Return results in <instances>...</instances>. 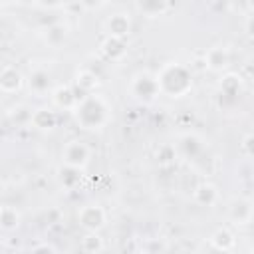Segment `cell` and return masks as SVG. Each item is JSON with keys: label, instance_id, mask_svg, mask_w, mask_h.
<instances>
[{"label": "cell", "instance_id": "22", "mask_svg": "<svg viewBox=\"0 0 254 254\" xmlns=\"http://www.w3.org/2000/svg\"><path fill=\"white\" fill-rule=\"evenodd\" d=\"M64 38H65V30H64L62 26H52V28L48 30V36H46V40H48L52 46H58Z\"/></svg>", "mask_w": 254, "mask_h": 254}, {"label": "cell", "instance_id": "8", "mask_svg": "<svg viewBox=\"0 0 254 254\" xmlns=\"http://www.w3.org/2000/svg\"><path fill=\"white\" fill-rule=\"evenodd\" d=\"M0 85H2V89L8 91V93L20 89V85H22V75H20V71H18L16 67H10V65L4 67L2 73H0Z\"/></svg>", "mask_w": 254, "mask_h": 254}, {"label": "cell", "instance_id": "9", "mask_svg": "<svg viewBox=\"0 0 254 254\" xmlns=\"http://www.w3.org/2000/svg\"><path fill=\"white\" fill-rule=\"evenodd\" d=\"M107 30H109V36H117V38L127 36L129 34V20H127V16L115 14L113 18H109Z\"/></svg>", "mask_w": 254, "mask_h": 254}, {"label": "cell", "instance_id": "1", "mask_svg": "<svg viewBox=\"0 0 254 254\" xmlns=\"http://www.w3.org/2000/svg\"><path fill=\"white\" fill-rule=\"evenodd\" d=\"M157 79H159V87L165 93H169L171 97L185 95L192 85L190 71L181 64H171V65L163 67V71L157 75Z\"/></svg>", "mask_w": 254, "mask_h": 254}, {"label": "cell", "instance_id": "19", "mask_svg": "<svg viewBox=\"0 0 254 254\" xmlns=\"http://www.w3.org/2000/svg\"><path fill=\"white\" fill-rule=\"evenodd\" d=\"M238 89H240V77H236V75H226V77L222 79V93H224V95L234 97V95L238 93Z\"/></svg>", "mask_w": 254, "mask_h": 254}, {"label": "cell", "instance_id": "25", "mask_svg": "<svg viewBox=\"0 0 254 254\" xmlns=\"http://www.w3.org/2000/svg\"><path fill=\"white\" fill-rule=\"evenodd\" d=\"M85 8H97V6H101L103 4V0H79Z\"/></svg>", "mask_w": 254, "mask_h": 254}, {"label": "cell", "instance_id": "6", "mask_svg": "<svg viewBox=\"0 0 254 254\" xmlns=\"http://www.w3.org/2000/svg\"><path fill=\"white\" fill-rule=\"evenodd\" d=\"M230 218H232L236 224H246V222L252 218V204H250L246 198L234 200L232 206H230Z\"/></svg>", "mask_w": 254, "mask_h": 254}, {"label": "cell", "instance_id": "29", "mask_svg": "<svg viewBox=\"0 0 254 254\" xmlns=\"http://www.w3.org/2000/svg\"><path fill=\"white\" fill-rule=\"evenodd\" d=\"M4 2H14V0H4Z\"/></svg>", "mask_w": 254, "mask_h": 254}, {"label": "cell", "instance_id": "28", "mask_svg": "<svg viewBox=\"0 0 254 254\" xmlns=\"http://www.w3.org/2000/svg\"><path fill=\"white\" fill-rule=\"evenodd\" d=\"M248 6H250V8L254 10V0H248Z\"/></svg>", "mask_w": 254, "mask_h": 254}, {"label": "cell", "instance_id": "23", "mask_svg": "<svg viewBox=\"0 0 254 254\" xmlns=\"http://www.w3.org/2000/svg\"><path fill=\"white\" fill-rule=\"evenodd\" d=\"M173 159H175V149H173L171 145H163V147L157 151V161H159L161 165H169V163H173Z\"/></svg>", "mask_w": 254, "mask_h": 254}, {"label": "cell", "instance_id": "2", "mask_svg": "<svg viewBox=\"0 0 254 254\" xmlns=\"http://www.w3.org/2000/svg\"><path fill=\"white\" fill-rule=\"evenodd\" d=\"M105 119H107V107L101 97L87 95L77 107V121L85 129H97L105 123Z\"/></svg>", "mask_w": 254, "mask_h": 254}, {"label": "cell", "instance_id": "13", "mask_svg": "<svg viewBox=\"0 0 254 254\" xmlns=\"http://www.w3.org/2000/svg\"><path fill=\"white\" fill-rule=\"evenodd\" d=\"M0 224H2V228L4 230H14L18 224H20V214H18V210L14 208V206H2V210H0Z\"/></svg>", "mask_w": 254, "mask_h": 254}, {"label": "cell", "instance_id": "7", "mask_svg": "<svg viewBox=\"0 0 254 254\" xmlns=\"http://www.w3.org/2000/svg\"><path fill=\"white\" fill-rule=\"evenodd\" d=\"M101 52L109 58V60H119L125 56V44H123V38H117V36H109L103 40L101 44Z\"/></svg>", "mask_w": 254, "mask_h": 254}, {"label": "cell", "instance_id": "11", "mask_svg": "<svg viewBox=\"0 0 254 254\" xmlns=\"http://www.w3.org/2000/svg\"><path fill=\"white\" fill-rule=\"evenodd\" d=\"M54 99H56V103H58L60 107H65V109L73 107V105L79 101L75 89H71V87H58L56 93H54Z\"/></svg>", "mask_w": 254, "mask_h": 254}, {"label": "cell", "instance_id": "26", "mask_svg": "<svg viewBox=\"0 0 254 254\" xmlns=\"http://www.w3.org/2000/svg\"><path fill=\"white\" fill-rule=\"evenodd\" d=\"M42 250H46V252H56V248L50 246V244H40V246H34V248H32V252H42Z\"/></svg>", "mask_w": 254, "mask_h": 254}, {"label": "cell", "instance_id": "14", "mask_svg": "<svg viewBox=\"0 0 254 254\" xmlns=\"http://www.w3.org/2000/svg\"><path fill=\"white\" fill-rule=\"evenodd\" d=\"M226 64H228V54H226V50H222V48H212V50L206 54V65H208L210 69H222Z\"/></svg>", "mask_w": 254, "mask_h": 254}, {"label": "cell", "instance_id": "5", "mask_svg": "<svg viewBox=\"0 0 254 254\" xmlns=\"http://www.w3.org/2000/svg\"><path fill=\"white\" fill-rule=\"evenodd\" d=\"M159 89H161V87H159V79H157V77H151L149 73H143V75H139V77L133 81V91H135V95L145 97V99L153 97Z\"/></svg>", "mask_w": 254, "mask_h": 254}, {"label": "cell", "instance_id": "21", "mask_svg": "<svg viewBox=\"0 0 254 254\" xmlns=\"http://www.w3.org/2000/svg\"><path fill=\"white\" fill-rule=\"evenodd\" d=\"M81 248L87 250V252H99L103 248V242H101V238L97 234H87L83 238V242H81Z\"/></svg>", "mask_w": 254, "mask_h": 254}, {"label": "cell", "instance_id": "3", "mask_svg": "<svg viewBox=\"0 0 254 254\" xmlns=\"http://www.w3.org/2000/svg\"><path fill=\"white\" fill-rule=\"evenodd\" d=\"M77 220H79V224H81L85 230L95 232L97 228L103 226V222H105V212H103L97 204H87V206H83V208L77 212Z\"/></svg>", "mask_w": 254, "mask_h": 254}, {"label": "cell", "instance_id": "10", "mask_svg": "<svg viewBox=\"0 0 254 254\" xmlns=\"http://www.w3.org/2000/svg\"><path fill=\"white\" fill-rule=\"evenodd\" d=\"M216 196H218L216 189H214L212 185H208V183L196 187V190H194V198H196V202L202 204V206H210V204H214V202H216Z\"/></svg>", "mask_w": 254, "mask_h": 254}, {"label": "cell", "instance_id": "15", "mask_svg": "<svg viewBox=\"0 0 254 254\" xmlns=\"http://www.w3.org/2000/svg\"><path fill=\"white\" fill-rule=\"evenodd\" d=\"M137 2V8L143 12V14H149V16H155V14H161L167 10V4L169 0H135Z\"/></svg>", "mask_w": 254, "mask_h": 254}, {"label": "cell", "instance_id": "24", "mask_svg": "<svg viewBox=\"0 0 254 254\" xmlns=\"http://www.w3.org/2000/svg\"><path fill=\"white\" fill-rule=\"evenodd\" d=\"M244 149H246V153H248L250 157H254V135H248V137L244 139Z\"/></svg>", "mask_w": 254, "mask_h": 254}, {"label": "cell", "instance_id": "4", "mask_svg": "<svg viewBox=\"0 0 254 254\" xmlns=\"http://www.w3.org/2000/svg\"><path fill=\"white\" fill-rule=\"evenodd\" d=\"M62 157H64V161L67 163V165H73V167H83L85 163H87V159H89V149L81 143V141H69L67 145H65V149H64V153H62Z\"/></svg>", "mask_w": 254, "mask_h": 254}, {"label": "cell", "instance_id": "17", "mask_svg": "<svg viewBox=\"0 0 254 254\" xmlns=\"http://www.w3.org/2000/svg\"><path fill=\"white\" fill-rule=\"evenodd\" d=\"M30 87L34 91H46L50 87V75L48 71L44 69H36L32 75H30Z\"/></svg>", "mask_w": 254, "mask_h": 254}, {"label": "cell", "instance_id": "12", "mask_svg": "<svg viewBox=\"0 0 254 254\" xmlns=\"http://www.w3.org/2000/svg\"><path fill=\"white\" fill-rule=\"evenodd\" d=\"M32 123L38 129H52L56 125V113L52 109H38L32 113Z\"/></svg>", "mask_w": 254, "mask_h": 254}, {"label": "cell", "instance_id": "18", "mask_svg": "<svg viewBox=\"0 0 254 254\" xmlns=\"http://www.w3.org/2000/svg\"><path fill=\"white\" fill-rule=\"evenodd\" d=\"M60 179H62V183H64L65 187H73V185L79 181V171H77V167L65 163V167L60 169Z\"/></svg>", "mask_w": 254, "mask_h": 254}, {"label": "cell", "instance_id": "27", "mask_svg": "<svg viewBox=\"0 0 254 254\" xmlns=\"http://www.w3.org/2000/svg\"><path fill=\"white\" fill-rule=\"evenodd\" d=\"M246 32H248V36L254 38V16H250V18L246 20Z\"/></svg>", "mask_w": 254, "mask_h": 254}, {"label": "cell", "instance_id": "16", "mask_svg": "<svg viewBox=\"0 0 254 254\" xmlns=\"http://www.w3.org/2000/svg\"><path fill=\"white\" fill-rule=\"evenodd\" d=\"M212 244L218 248V250H230L234 246V236L228 228H218L214 234H212Z\"/></svg>", "mask_w": 254, "mask_h": 254}, {"label": "cell", "instance_id": "20", "mask_svg": "<svg viewBox=\"0 0 254 254\" xmlns=\"http://www.w3.org/2000/svg\"><path fill=\"white\" fill-rule=\"evenodd\" d=\"M181 143H183V149H185V153H187L189 157H194V155L200 151V141H198L194 135H185V137L181 139Z\"/></svg>", "mask_w": 254, "mask_h": 254}]
</instances>
